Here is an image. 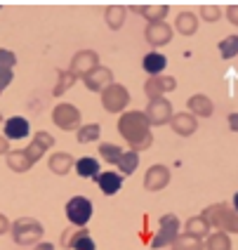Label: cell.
<instances>
[{"mask_svg":"<svg viewBox=\"0 0 238 250\" xmlns=\"http://www.w3.org/2000/svg\"><path fill=\"white\" fill-rule=\"evenodd\" d=\"M196 26H198L196 17H194L191 12H184V14L177 17V31H182V33H186V36H189V33H194Z\"/></svg>","mask_w":238,"mask_h":250,"instance_id":"cell-28","label":"cell"},{"mask_svg":"<svg viewBox=\"0 0 238 250\" xmlns=\"http://www.w3.org/2000/svg\"><path fill=\"white\" fill-rule=\"evenodd\" d=\"M7 137H0V153H7V142H5Z\"/></svg>","mask_w":238,"mask_h":250,"instance_id":"cell-41","label":"cell"},{"mask_svg":"<svg viewBox=\"0 0 238 250\" xmlns=\"http://www.w3.org/2000/svg\"><path fill=\"white\" fill-rule=\"evenodd\" d=\"M172 127H175V132L186 137L196 130V118H191L189 113H177V116H172Z\"/></svg>","mask_w":238,"mask_h":250,"instance_id":"cell-17","label":"cell"},{"mask_svg":"<svg viewBox=\"0 0 238 250\" xmlns=\"http://www.w3.org/2000/svg\"><path fill=\"white\" fill-rule=\"evenodd\" d=\"M36 250H55V246H52V243H40Z\"/></svg>","mask_w":238,"mask_h":250,"instance_id":"cell-42","label":"cell"},{"mask_svg":"<svg viewBox=\"0 0 238 250\" xmlns=\"http://www.w3.org/2000/svg\"><path fill=\"white\" fill-rule=\"evenodd\" d=\"M99 153L104 156V161H106V163H118V161H120V156H123L120 146H113V144H101V146H99Z\"/></svg>","mask_w":238,"mask_h":250,"instance_id":"cell-31","label":"cell"},{"mask_svg":"<svg viewBox=\"0 0 238 250\" xmlns=\"http://www.w3.org/2000/svg\"><path fill=\"white\" fill-rule=\"evenodd\" d=\"M137 163H139L137 151L123 153V156H120V161H118V166H120V172H123V175H132V170L137 167Z\"/></svg>","mask_w":238,"mask_h":250,"instance_id":"cell-27","label":"cell"},{"mask_svg":"<svg viewBox=\"0 0 238 250\" xmlns=\"http://www.w3.org/2000/svg\"><path fill=\"white\" fill-rule=\"evenodd\" d=\"M146 118H149L151 125H163L168 121H172V109H170V104L165 99L154 97L151 104H149V109H146Z\"/></svg>","mask_w":238,"mask_h":250,"instance_id":"cell-7","label":"cell"},{"mask_svg":"<svg viewBox=\"0 0 238 250\" xmlns=\"http://www.w3.org/2000/svg\"><path fill=\"white\" fill-rule=\"evenodd\" d=\"M229 125H231V130H238V113L229 116Z\"/></svg>","mask_w":238,"mask_h":250,"instance_id":"cell-39","label":"cell"},{"mask_svg":"<svg viewBox=\"0 0 238 250\" xmlns=\"http://www.w3.org/2000/svg\"><path fill=\"white\" fill-rule=\"evenodd\" d=\"M7 166L12 167V170H26V167H31V161L26 158V151H12L7 153Z\"/></svg>","mask_w":238,"mask_h":250,"instance_id":"cell-25","label":"cell"},{"mask_svg":"<svg viewBox=\"0 0 238 250\" xmlns=\"http://www.w3.org/2000/svg\"><path fill=\"white\" fill-rule=\"evenodd\" d=\"M90 69H97V55L95 52H80V55H76V59H73V76L76 73H90Z\"/></svg>","mask_w":238,"mask_h":250,"instance_id":"cell-15","label":"cell"},{"mask_svg":"<svg viewBox=\"0 0 238 250\" xmlns=\"http://www.w3.org/2000/svg\"><path fill=\"white\" fill-rule=\"evenodd\" d=\"M132 10H135V12L146 14V17L151 19V24H158V19L168 14V5H149V7H139V5H135Z\"/></svg>","mask_w":238,"mask_h":250,"instance_id":"cell-22","label":"cell"},{"mask_svg":"<svg viewBox=\"0 0 238 250\" xmlns=\"http://www.w3.org/2000/svg\"><path fill=\"white\" fill-rule=\"evenodd\" d=\"M101 102H104V106H106L109 111H120L127 102H130V95H127L125 87H120V85H109V87L101 92Z\"/></svg>","mask_w":238,"mask_h":250,"instance_id":"cell-6","label":"cell"},{"mask_svg":"<svg viewBox=\"0 0 238 250\" xmlns=\"http://www.w3.org/2000/svg\"><path fill=\"white\" fill-rule=\"evenodd\" d=\"M73 166V158H71L69 153H55L52 156V161H50V170L57 172V175H66Z\"/></svg>","mask_w":238,"mask_h":250,"instance_id":"cell-19","label":"cell"},{"mask_svg":"<svg viewBox=\"0 0 238 250\" xmlns=\"http://www.w3.org/2000/svg\"><path fill=\"white\" fill-rule=\"evenodd\" d=\"M170 36H172V31L163 21L149 24V28H146V41L151 42V45H165V42H170Z\"/></svg>","mask_w":238,"mask_h":250,"instance_id":"cell-14","label":"cell"},{"mask_svg":"<svg viewBox=\"0 0 238 250\" xmlns=\"http://www.w3.org/2000/svg\"><path fill=\"white\" fill-rule=\"evenodd\" d=\"M175 250H203L198 236H191V234H184V236L175 238Z\"/></svg>","mask_w":238,"mask_h":250,"instance_id":"cell-26","label":"cell"},{"mask_svg":"<svg viewBox=\"0 0 238 250\" xmlns=\"http://www.w3.org/2000/svg\"><path fill=\"white\" fill-rule=\"evenodd\" d=\"M229 19H231L234 24H238V5H231V7H229Z\"/></svg>","mask_w":238,"mask_h":250,"instance_id":"cell-38","label":"cell"},{"mask_svg":"<svg viewBox=\"0 0 238 250\" xmlns=\"http://www.w3.org/2000/svg\"><path fill=\"white\" fill-rule=\"evenodd\" d=\"M203 17H205V19H217V17H219L217 5H203Z\"/></svg>","mask_w":238,"mask_h":250,"instance_id":"cell-37","label":"cell"},{"mask_svg":"<svg viewBox=\"0 0 238 250\" xmlns=\"http://www.w3.org/2000/svg\"><path fill=\"white\" fill-rule=\"evenodd\" d=\"M78 121H80V113L76 106L71 104H59L55 109V123L61 127V130H73L78 127Z\"/></svg>","mask_w":238,"mask_h":250,"instance_id":"cell-9","label":"cell"},{"mask_svg":"<svg viewBox=\"0 0 238 250\" xmlns=\"http://www.w3.org/2000/svg\"><path fill=\"white\" fill-rule=\"evenodd\" d=\"M149 118L146 113H139V111H130L125 116H120L118 121V130L120 135L127 139V144L132 149H146L151 146V132H149Z\"/></svg>","mask_w":238,"mask_h":250,"instance_id":"cell-1","label":"cell"},{"mask_svg":"<svg viewBox=\"0 0 238 250\" xmlns=\"http://www.w3.org/2000/svg\"><path fill=\"white\" fill-rule=\"evenodd\" d=\"M55 144V139H52V135H47V132H38L36 135V139L31 142V146L26 149V158L31 161V166L40 158V156H45V149H50Z\"/></svg>","mask_w":238,"mask_h":250,"instance_id":"cell-10","label":"cell"},{"mask_svg":"<svg viewBox=\"0 0 238 250\" xmlns=\"http://www.w3.org/2000/svg\"><path fill=\"white\" fill-rule=\"evenodd\" d=\"M141 66H144V71H146V73H151V76H158L160 71L168 66V59H165L163 55H158V52H151V55L144 57Z\"/></svg>","mask_w":238,"mask_h":250,"instance_id":"cell-18","label":"cell"},{"mask_svg":"<svg viewBox=\"0 0 238 250\" xmlns=\"http://www.w3.org/2000/svg\"><path fill=\"white\" fill-rule=\"evenodd\" d=\"M123 17H125V10H123L120 5H111V7L106 10V21H109L111 28L120 26V24H123Z\"/></svg>","mask_w":238,"mask_h":250,"instance_id":"cell-30","label":"cell"},{"mask_svg":"<svg viewBox=\"0 0 238 250\" xmlns=\"http://www.w3.org/2000/svg\"><path fill=\"white\" fill-rule=\"evenodd\" d=\"M61 246H71L73 250H95V241L90 238L87 229H80V231L66 229L61 236Z\"/></svg>","mask_w":238,"mask_h":250,"instance_id":"cell-8","label":"cell"},{"mask_svg":"<svg viewBox=\"0 0 238 250\" xmlns=\"http://www.w3.org/2000/svg\"><path fill=\"white\" fill-rule=\"evenodd\" d=\"M95 180L106 196H113L123 187V175H118V172H101V175H95Z\"/></svg>","mask_w":238,"mask_h":250,"instance_id":"cell-13","label":"cell"},{"mask_svg":"<svg viewBox=\"0 0 238 250\" xmlns=\"http://www.w3.org/2000/svg\"><path fill=\"white\" fill-rule=\"evenodd\" d=\"M97 135H99V125H87V127H80V130H78V142H80V144H87V142H92Z\"/></svg>","mask_w":238,"mask_h":250,"instance_id":"cell-33","label":"cell"},{"mask_svg":"<svg viewBox=\"0 0 238 250\" xmlns=\"http://www.w3.org/2000/svg\"><path fill=\"white\" fill-rule=\"evenodd\" d=\"M59 78H61V83L55 87V95H61V92H64V90L73 83V73H71V71H66V73H64V71H61V73H59Z\"/></svg>","mask_w":238,"mask_h":250,"instance_id":"cell-34","label":"cell"},{"mask_svg":"<svg viewBox=\"0 0 238 250\" xmlns=\"http://www.w3.org/2000/svg\"><path fill=\"white\" fill-rule=\"evenodd\" d=\"M203 217L208 220V224H215L217 231H226V234H234L236 231L238 234V212L229 210V206H224V203L208 208Z\"/></svg>","mask_w":238,"mask_h":250,"instance_id":"cell-2","label":"cell"},{"mask_svg":"<svg viewBox=\"0 0 238 250\" xmlns=\"http://www.w3.org/2000/svg\"><path fill=\"white\" fill-rule=\"evenodd\" d=\"M76 172H78L80 177H95V175H99L97 158H80V161L76 163Z\"/></svg>","mask_w":238,"mask_h":250,"instance_id":"cell-21","label":"cell"},{"mask_svg":"<svg viewBox=\"0 0 238 250\" xmlns=\"http://www.w3.org/2000/svg\"><path fill=\"white\" fill-rule=\"evenodd\" d=\"M85 85H87L90 90H95V92H99L101 87L106 90V87L111 85V71L97 66L95 71H90V73L85 76Z\"/></svg>","mask_w":238,"mask_h":250,"instance_id":"cell-12","label":"cell"},{"mask_svg":"<svg viewBox=\"0 0 238 250\" xmlns=\"http://www.w3.org/2000/svg\"><path fill=\"white\" fill-rule=\"evenodd\" d=\"M7 227H10V224H7V220L0 215V234H5V231H7Z\"/></svg>","mask_w":238,"mask_h":250,"instance_id":"cell-40","label":"cell"},{"mask_svg":"<svg viewBox=\"0 0 238 250\" xmlns=\"http://www.w3.org/2000/svg\"><path fill=\"white\" fill-rule=\"evenodd\" d=\"M175 87V81L172 78H151L149 83H146V92L156 97V92L160 95V92H165V90H172Z\"/></svg>","mask_w":238,"mask_h":250,"instance_id":"cell-23","label":"cell"},{"mask_svg":"<svg viewBox=\"0 0 238 250\" xmlns=\"http://www.w3.org/2000/svg\"><path fill=\"white\" fill-rule=\"evenodd\" d=\"M12 234L19 246H31L42 236V227L31 217H21V220H17L12 224Z\"/></svg>","mask_w":238,"mask_h":250,"instance_id":"cell-3","label":"cell"},{"mask_svg":"<svg viewBox=\"0 0 238 250\" xmlns=\"http://www.w3.org/2000/svg\"><path fill=\"white\" fill-rule=\"evenodd\" d=\"M168 167L163 166H154L149 170V175H146V189H160V187H165L168 184Z\"/></svg>","mask_w":238,"mask_h":250,"instance_id":"cell-16","label":"cell"},{"mask_svg":"<svg viewBox=\"0 0 238 250\" xmlns=\"http://www.w3.org/2000/svg\"><path fill=\"white\" fill-rule=\"evenodd\" d=\"M14 62H17V57L14 52H7V50H0V66H5V69H12Z\"/></svg>","mask_w":238,"mask_h":250,"instance_id":"cell-35","label":"cell"},{"mask_svg":"<svg viewBox=\"0 0 238 250\" xmlns=\"http://www.w3.org/2000/svg\"><path fill=\"white\" fill-rule=\"evenodd\" d=\"M208 250H231V241L224 231H215V236L208 241Z\"/></svg>","mask_w":238,"mask_h":250,"instance_id":"cell-29","label":"cell"},{"mask_svg":"<svg viewBox=\"0 0 238 250\" xmlns=\"http://www.w3.org/2000/svg\"><path fill=\"white\" fill-rule=\"evenodd\" d=\"M66 217H69L71 224L76 227H85L92 217V203L85 198V196H76L66 203Z\"/></svg>","mask_w":238,"mask_h":250,"instance_id":"cell-4","label":"cell"},{"mask_svg":"<svg viewBox=\"0 0 238 250\" xmlns=\"http://www.w3.org/2000/svg\"><path fill=\"white\" fill-rule=\"evenodd\" d=\"M10 83H12V69L0 66V92H2V90H5Z\"/></svg>","mask_w":238,"mask_h":250,"instance_id":"cell-36","label":"cell"},{"mask_svg":"<svg viewBox=\"0 0 238 250\" xmlns=\"http://www.w3.org/2000/svg\"><path fill=\"white\" fill-rule=\"evenodd\" d=\"M177 231H179V220H177L175 215L160 217V234L151 241V246H154V248H163V246H168V243H175Z\"/></svg>","mask_w":238,"mask_h":250,"instance_id":"cell-5","label":"cell"},{"mask_svg":"<svg viewBox=\"0 0 238 250\" xmlns=\"http://www.w3.org/2000/svg\"><path fill=\"white\" fill-rule=\"evenodd\" d=\"M208 229H210V224L205 217H194V220H189L186 222V234H191V236H203V234H208Z\"/></svg>","mask_w":238,"mask_h":250,"instance_id":"cell-24","label":"cell"},{"mask_svg":"<svg viewBox=\"0 0 238 250\" xmlns=\"http://www.w3.org/2000/svg\"><path fill=\"white\" fill-rule=\"evenodd\" d=\"M234 208H236V212H238V194L234 196Z\"/></svg>","mask_w":238,"mask_h":250,"instance_id":"cell-43","label":"cell"},{"mask_svg":"<svg viewBox=\"0 0 238 250\" xmlns=\"http://www.w3.org/2000/svg\"><path fill=\"white\" fill-rule=\"evenodd\" d=\"M28 130H31V125L21 116H12L5 121V137L7 139H24L28 137Z\"/></svg>","mask_w":238,"mask_h":250,"instance_id":"cell-11","label":"cell"},{"mask_svg":"<svg viewBox=\"0 0 238 250\" xmlns=\"http://www.w3.org/2000/svg\"><path fill=\"white\" fill-rule=\"evenodd\" d=\"M219 52L224 59H231L234 55H238V36H231V38L219 42Z\"/></svg>","mask_w":238,"mask_h":250,"instance_id":"cell-32","label":"cell"},{"mask_svg":"<svg viewBox=\"0 0 238 250\" xmlns=\"http://www.w3.org/2000/svg\"><path fill=\"white\" fill-rule=\"evenodd\" d=\"M189 109L196 113V116H210L212 104L205 95H194V97L189 99Z\"/></svg>","mask_w":238,"mask_h":250,"instance_id":"cell-20","label":"cell"}]
</instances>
